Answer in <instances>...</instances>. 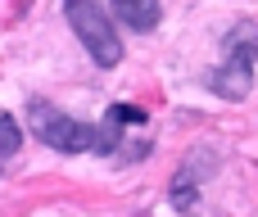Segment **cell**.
Listing matches in <instances>:
<instances>
[{"label": "cell", "instance_id": "obj_6", "mask_svg": "<svg viewBox=\"0 0 258 217\" xmlns=\"http://www.w3.org/2000/svg\"><path fill=\"white\" fill-rule=\"evenodd\" d=\"M18 145H23V131H18V122L0 109V163H9V159L18 154Z\"/></svg>", "mask_w": 258, "mask_h": 217}, {"label": "cell", "instance_id": "obj_7", "mask_svg": "<svg viewBox=\"0 0 258 217\" xmlns=\"http://www.w3.org/2000/svg\"><path fill=\"white\" fill-rule=\"evenodd\" d=\"M172 204L181 208V213H195V181H190V172H177V186H172Z\"/></svg>", "mask_w": 258, "mask_h": 217}, {"label": "cell", "instance_id": "obj_1", "mask_svg": "<svg viewBox=\"0 0 258 217\" xmlns=\"http://www.w3.org/2000/svg\"><path fill=\"white\" fill-rule=\"evenodd\" d=\"M254 68H258V23L240 18L227 36V50H222V63L213 68L209 86L222 95V100H245L249 86H254Z\"/></svg>", "mask_w": 258, "mask_h": 217}, {"label": "cell", "instance_id": "obj_5", "mask_svg": "<svg viewBox=\"0 0 258 217\" xmlns=\"http://www.w3.org/2000/svg\"><path fill=\"white\" fill-rule=\"evenodd\" d=\"M113 14H118L132 32H150V27H159V18H163L159 0H113Z\"/></svg>", "mask_w": 258, "mask_h": 217}, {"label": "cell", "instance_id": "obj_3", "mask_svg": "<svg viewBox=\"0 0 258 217\" xmlns=\"http://www.w3.org/2000/svg\"><path fill=\"white\" fill-rule=\"evenodd\" d=\"M27 122L36 131V140L50 145V150H59V154H86V150H95V127L68 118L63 109H54L45 100H32L27 104Z\"/></svg>", "mask_w": 258, "mask_h": 217}, {"label": "cell", "instance_id": "obj_4", "mask_svg": "<svg viewBox=\"0 0 258 217\" xmlns=\"http://www.w3.org/2000/svg\"><path fill=\"white\" fill-rule=\"evenodd\" d=\"M150 113L145 109H136V104H113L109 113H104V122L95 127V154H104V159H113L118 154V145H122V127H141Z\"/></svg>", "mask_w": 258, "mask_h": 217}, {"label": "cell", "instance_id": "obj_2", "mask_svg": "<svg viewBox=\"0 0 258 217\" xmlns=\"http://www.w3.org/2000/svg\"><path fill=\"white\" fill-rule=\"evenodd\" d=\"M63 14L77 32V41L86 45V54L100 63V68H113L122 63V41L109 23V14L100 9V0H63Z\"/></svg>", "mask_w": 258, "mask_h": 217}]
</instances>
